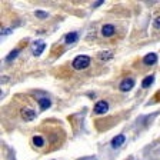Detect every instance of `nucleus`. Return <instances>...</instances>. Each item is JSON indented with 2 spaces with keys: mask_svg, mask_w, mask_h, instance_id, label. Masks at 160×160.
<instances>
[{
  "mask_svg": "<svg viewBox=\"0 0 160 160\" xmlns=\"http://www.w3.org/2000/svg\"><path fill=\"white\" fill-rule=\"evenodd\" d=\"M153 82H154V76L153 74H149V76H146L143 79V82H142V87H143V89H147V87L152 86Z\"/></svg>",
  "mask_w": 160,
  "mask_h": 160,
  "instance_id": "nucleus-13",
  "label": "nucleus"
},
{
  "mask_svg": "<svg viewBox=\"0 0 160 160\" xmlns=\"http://www.w3.org/2000/svg\"><path fill=\"white\" fill-rule=\"evenodd\" d=\"M79 40V34L76 33V32H70V33H67L66 36L63 37V42L66 44H74Z\"/></svg>",
  "mask_w": 160,
  "mask_h": 160,
  "instance_id": "nucleus-8",
  "label": "nucleus"
},
{
  "mask_svg": "<svg viewBox=\"0 0 160 160\" xmlns=\"http://www.w3.org/2000/svg\"><path fill=\"white\" fill-rule=\"evenodd\" d=\"M133 87H134V80L132 77H127V79L122 80V83L119 84V89L122 92H130Z\"/></svg>",
  "mask_w": 160,
  "mask_h": 160,
  "instance_id": "nucleus-6",
  "label": "nucleus"
},
{
  "mask_svg": "<svg viewBox=\"0 0 160 160\" xmlns=\"http://www.w3.org/2000/svg\"><path fill=\"white\" fill-rule=\"evenodd\" d=\"M112 59H113V52L112 50H104V52L99 53V60H102V62H107V60Z\"/></svg>",
  "mask_w": 160,
  "mask_h": 160,
  "instance_id": "nucleus-11",
  "label": "nucleus"
},
{
  "mask_svg": "<svg viewBox=\"0 0 160 160\" xmlns=\"http://www.w3.org/2000/svg\"><path fill=\"white\" fill-rule=\"evenodd\" d=\"M114 32H116V29H114L113 24H104L102 27V36L103 37H112L114 34Z\"/></svg>",
  "mask_w": 160,
  "mask_h": 160,
  "instance_id": "nucleus-9",
  "label": "nucleus"
},
{
  "mask_svg": "<svg viewBox=\"0 0 160 160\" xmlns=\"http://www.w3.org/2000/svg\"><path fill=\"white\" fill-rule=\"evenodd\" d=\"M109 110V103L106 100H99L96 104H94V113L96 114H104Z\"/></svg>",
  "mask_w": 160,
  "mask_h": 160,
  "instance_id": "nucleus-4",
  "label": "nucleus"
},
{
  "mask_svg": "<svg viewBox=\"0 0 160 160\" xmlns=\"http://www.w3.org/2000/svg\"><path fill=\"white\" fill-rule=\"evenodd\" d=\"M124 142H126V136H124V134H117V136H114L113 140L110 142V146H112V149L116 150L123 146Z\"/></svg>",
  "mask_w": 160,
  "mask_h": 160,
  "instance_id": "nucleus-5",
  "label": "nucleus"
},
{
  "mask_svg": "<svg viewBox=\"0 0 160 160\" xmlns=\"http://www.w3.org/2000/svg\"><path fill=\"white\" fill-rule=\"evenodd\" d=\"M33 144L36 147H43L44 146V143H46V140H44V137L43 136H33Z\"/></svg>",
  "mask_w": 160,
  "mask_h": 160,
  "instance_id": "nucleus-14",
  "label": "nucleus"
},
{
  "mask_svg": "<svg viewBox=\"0 0 160 160\" xmlns=\"http://www.w3.org/2000/svg\"><path fill=\"white\" fill-rule=\"evenodd\" d=\"M19 54H20V49H19V47H16V49H13V50H12V52H10V53L6 56V62H7V63H10V62L16 60Z\"/></svg>",
  "mask_w": 160,
  "mask_h": 160,
  "instance_id": "nucleus-12",
  "label": "nucleus"
},
{
  "mask_svg": "<svg viewBox=\"0 0 160 160\" xmlns=\"http://www.w3.org/2000/svg\"><path fill=\"white\" fill-rule=\"evenodd\" d=\"M34 14H36V17H39V19H47V17H49V13L44 12V10H36Z\"/></svg>",
  "mask_w": 160,
  "mask_h": 160,
  "instance_id": "nucleus-15",
  "label": "nucleus"
},
{
  "mask_svg": "<svg viewBox=\"0 0 160 160\" xmlns=\"http://www.w3.org/2000/svg\"><path fill=\"white\" fill-rule=\"evenodd\" d=\"M36 99H37V102H39V106H40V109L42 110H47L50 106H52V102H50V99L49 97H46V96H37L36 94Z\"/></svg>",
  "mask_w": 160,
  "mask_h": 160,
  "instance_id": "nucleus-7",
  "label": "nucleus"
},
{
  "mask_svg": "<svg viewBox=\"0 0 160 160\" xmlns=\"http://www.w3.org/2000/svg\"><path fill=\"white\" fill-rule=\"evenodd\" d=\"M10 33H12V30H10V29L2 30V37H3V36H7V34H10Z\"/></svg>",
  "mask_w": 160,
  "mask_h": 160,
  "instance_id": "nucleus-18",
  "label": "nucleus"
},
{
  "mask_svg": "<svg viewBox=\"0 0 160 160\" xmlns=\"http://www.w3.org/2000/svg\"><path fill=\"white\" fill-rule=\"evenodd\" d=\"M103 3H104V0H97V2H94V3H93V6H92V7H93V9H96V7L102 6Z\"/></svg>",
  "mask_w": 160,
  "mask_h": 160,
  "instance_id": "nucleus-17",
  "label": "nucleus"
},
{
  "mask_svg": "<svg viewBox=\"0 0 160 160\" xmlns=\"http://www.w3.org/2000/svg\"><path fill=\"white\" fill-rule=\"evenodd\" d=\"M90 64V57L86 54H80V56L74 57L73 60V69L74 70H83L86 67H89Z\"/></svg>",
  "mask_w": 160,
  "mask_h": 160,
  "instance_id": "nucleus-1",
  "label": "nucleus"
},
{
  "mask_svg": "<svg viewBox=\"0 0 160 160\" xmlns=\"http://www.w3.org/2000/svg\"><path fill=\"white\" fill-rule=\"evenodd\" d=\"M153 26H154V29H156V30H160V16H157L156 19H154Z\"/></svg>",
  "mask_w": 160,
  "mask_h": 160,
  "instance_id": "nucleus-16",
  "label": "nucleus"
},
{
  "mask_svg": "<svg viewBox=\"0 0 160 160\" xmlns=\"http://www.w3.org/2000/svg\"><path fill=\"white\" fill-rule=\"evenodd\" d=\"M156 62H157L156 53H147L146 56L143 57V64H146V66H152V64H154Z\"/></svg>",
  "mask_w": 160,
  "mask_h": 160,
  "instance_id": "nucleus-10",
  "label": "nucleus"
},
{
  "mask_svg": "<svg viewBox=\"0 0 160 160\" xmlns=\"http://www.w3.org/2000/svg\"><path fill=\"white\" fill-rule=\"evenodd\" d=\"M20 114H22L24 122H32V120H34V117H36V112H34L33 109H30V107H23L22 112H20Z\"/></svg>",
  "mask_w": 160,
  "mask_h": 160,
  "instance_id": "nucleus-3",
  "label": "nucleus"
},
{
  "mask_svg": "<svg viewBox=\"0 0 160 160\" xmlns=\"http://www.w3.org/2000/svg\"><path fill=\"white\" fill-rule=\"evenodd\" d=\"M44 49H46V43H44L42 39H37L32 43V53H33L34 57L42 56V53L44 52Z\"/></svg>",
  "mask_w": 160,
  "mask_h": 160,
  "instance_id": "nucleus-2",
  "label": "nucleus"
}]
</instances>
